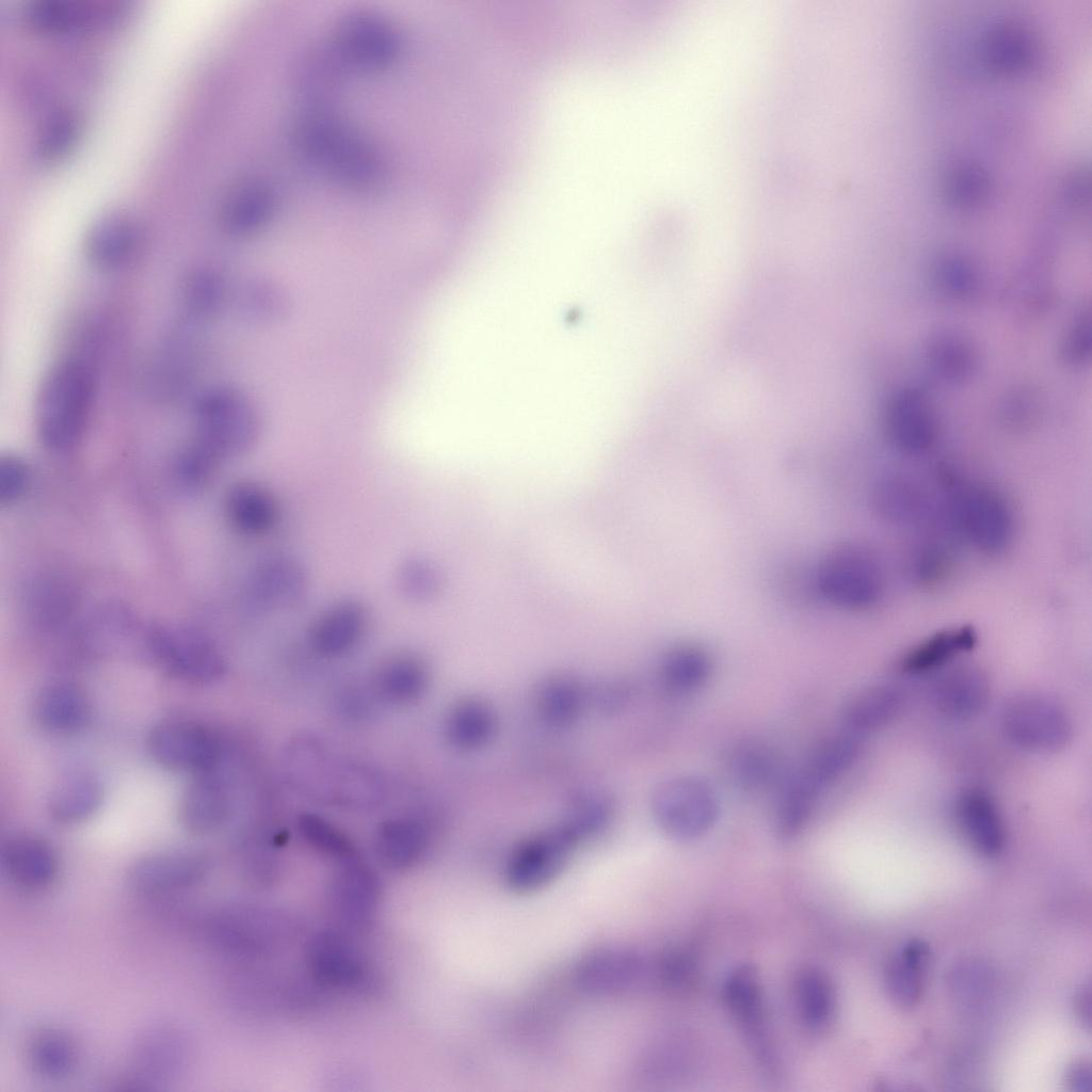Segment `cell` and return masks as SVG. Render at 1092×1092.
I'll use <instances>...</instances> for the list:
<instances>
[{"label":"cell","mask_w":1092,"mask_h":1092,"mask_svg":"<svg viewBox=\"0 0 1092 1092\" xmlns=\"http://www.w3.org/2000/svg\"><path fill=\"white\" fill-rule=\"evenodd\" d=\"M95 389L93 370L79 358H63L45 373L35 396L34 421L47 448L65 451L82 438Z\"/></svg>","instance_id":"1"},{"label":"cell","mask_w":1092,"mask_h":1092,"mask_svg":"<svg viewBox=\"0 0 1092 1092\" xmlns=\"http://www.w3.org/2000/svg\"><path fill=\"white\" fill-rule=\"evenodd\" d=\"M196 444L215 459L252 451L262 433L257 406L241 389L228 385L204 390L193 405Z\"/></svg>","instance_id":"2"},{"label":"cell","mask_w":1092,"mask_h":1092,"mask_svg":"<svg viewBox=\"0 0 1092 1092\" xmlns=\"http://www.w3.org/2000/svg\"><path fill=\"white\" fill-rule=\"evenodd\" d=\"M816 587L833 607L863 612L882 598L884 576L871 550L847 542L832 547L822 557L816 572Z\"/></svg>","instance_id":"3"},{"label":"cell","mask_w":1092,"mask_h":1092,"mask_svg":"<svg viewBox=\"0 0 1092 1092\" xmlns=\"http://www.w3.org/2000/svg\"><path fill=\"white\" fill-rule=\"evenodd\" d=\"M651 809L670 837L692 840L706 834L719 817V801L705 780L693 775L668 778L654 789Z\"/></svg>","instance_id":"4"},{"label":"cell","mask_w":1092,"mask_h":1092,"mask_svg":"<svg viewBox=\"0 0 1092 1092\" xmlns=\"http://www.w3.org/2000/svg\"><path fill=\"white\" fill-rule=\"evenodd\" d=\"M192 1059L187 1033L170 1023L145 1027L132 1043L124 1085L128 1089L152 1090L182 1075Z\"/></svg>","instance_id":"5"},{"label":"cell","mask_w":1092,"mask_h":1092,"mask_svg":"<svg viewBox=\"0 0 1092 1092\" xmlns=\"http://www.w3.org/2000/svg\"><path fill=\"white\" fill-rule=\"evenodd\" d=\"M949 513L958 532L981 552H1001L1012 540L1011 508L992 486L979 483L960 488L950 500Z\"/></svg>","instance_id":"6"},{"label":"cell","mask_w":1092,"mask_h":1092,"mask_svg":"<svg viewBox=\"0 0 1092 1092\" xmlns=\"http://www.w3.org/2000/svg\"><path fill=\"white\" fill-rule=\"evenodd\" d=\"M1002 729L1015 745L1034 752H1056L1069 744L1073 726L1065 709L1037 692L1011 697L1001 713Z\"/></svg>","instance_id":"7"},{"label":"cell","mask_w":1092,"mask_h":1092,"mask_svg":"<svg viewBox=\"0 0 1092 1092\" xmlns=\"http://www.w3.org/2000/svg\"><path fill=\"white\" fill-rule=\"evenodd\" d=\"M154 660L170 675L191 684H208L226 670L224 657L203 633L180 626H155L146 637Z\"/></svg>","instance_id":"8"},{"label":"cell","mask_w":1092,"mask_h":1092,"mask_svg":"<svg viewBox=\"0 0 1092 1092\" xmlns=\"http://www.w3.org/2000/svg\"><path fill=\"white\" fill-rule=\"evenodd\" d=\"M146 743L157 765L192 775L215 771L222 753L220 739L212 729L184 719H168L155 724Z\"/></svg>","instance_id":"9"},{"label":"cell","mask_w":1092,"mask_h":1092,"mask_svg":"<svg viewBox=\"0 0 1092 1092\" xmlns=\"http://www.w3.org/2000/svg\"><path fill=\"white\" fill-rule=\"evenodd\" d=\"M579 840L561 821L523 840L507 864L509 885L518 892L544 886L565 866Z\"/></svg>","instance_id":"10"},{"label":"cell","mask_w":1092,"mask_h":1092,"mask_svg":"<svg viewBox=\"0 0 1092 1092\" xmlns=\"http://www.w3.org/2000/svg\"><path fill=\"white\" fill-rule=\"evenodd\" d=\"M209 870L210 861L199 851H155L138 857L128 866L125 883L139 895H168L198 885Z\"/></svg>","instance_id":"11"},{"label":"cell","mask_w":1092,"mask_h":1092,"mask_svg":"<svg viewBox=\"0 0 1092 1092\" xmlns=\"http://www.w3.org/2000/svg\"><path fill=\"white\" fill-rule=\"evenodd\" d=\"M247 589L255 609L264 613L291 611L300 608L308 598L310 577L296 557L275 551L256 563Z\"/></svg>","instance_id":"12"},{"label":"cell","mask_w":1092,"mask_h":1092,"mask_svg":"<svg viewBox=\"0 0 1092 1092\" xmlns=\"http://www.w3.org/2000/svg\"><path fill=\"white\" fill-rule=\"evenodd\" d=\"M370 623L366 604L356 597L336 600L315 621L309 644L319 655L339 657L354 649L365 638Z\"/></svg>","instance_id":"13"},{"label":"cell","mask_w":1092,"mask_h":1092,"mask_svg":"<svg viewBox=\"0 0 1092 1092\" xmlns=\"http://www.w3.org/2000/svg\"><path fill=\"white\" fill-rule=\"evenodd\" d=\"M92 702L85 691L70 681L43 686L31 703V716L43 730L53 735H74L92 720Z\"/></svg>","instance_id":"14"},{"label":"cell","mask_w":1092,"mask_h":1092,"mask_svg":"<svg viewBox=\"0 0 1092 1092\" xmlns=\"http://www.w3.org/2000/svg\"><path fill=\"white\" fill-rule=\"evenodd\" d=\"M141 240L139 222L129 213L112 211L98 218L86 231L84 254L96 269L118 270L133 258Z\"/></svg>","instance_id":"15"},{"label":"cell","mask_w":1092,"mask_h":1092,"mask_svg":"<svg viewBox=\"0 0 1092 1092\" xmlns=\"http://www.w3.org/2000/svg\"><path fill=\"white\" fill-rule=\"evenodd\" d=\"M1 860L11 881L27 890L48 888L59 871L58 856L52 846L31 833L11 836L2 847Z\"/></svg>","instance_id":"16"},{"label":"cell","mask_w":1092,"mask_h":1092,"mask_svg":"<svg viewBox=\"0 0 1092 1092\" xmlns=\"http://www.w3.org/2000/svg\"><path fill=\"white\" fill-rule=\"evenodd\" d=\"M956 822L965 840L981 855L993 857L1005 847L1006 830L994 799L980 788L964 790L954 805Z\"/></svg>","instance_id":"17"},{"label":"cell","mask_w":1092,"mask_h":1092,"mask_svg":"<svg viewBox=\"0 0 1092 1092\" xmlns=\"http://www.w3.org/2000/svg\"><path fill=\"white\" fill-rule=\"evenodd\" d=\"M884 433L897 450L918 454L935 440L936 428L925 400L915 391L897 394L884 416Z\"/></svg>","instance_id":"18"},{"label":"cell","mask_w":1092,"mask_h":1092,"mask_svg":"<svg viewBox=\"0 0 1092 1092\" xmlns=\"http://www.w3.org/2000/svg\"><path fill=\"white\" fill-rule=\"evenodd\" d=\"M990 697V681L979 668L961 664L947 669L935 681L933 701L944 716L964 720L979 714Z\"/></svg>","instance_id":"19"},{"label":"cell","mask_w":1092,"mask_h":1092,"mask_svg":"<svg viewBox=\"0 0 1092 1092\" xmlns=\"http://www.w3.org/2000/svg\"><path fill=\"white\" fill-rule=\"evenodd\" d=\"M225 510L231 526L246 536H263L280 520V505L270 488L254 480H241L230 486Z\"/></svg>","instance_id":"20"},{"label":"cell","mask_w":1092,"mask_h":1092,"mask_svg":"<svg viewBox=\"0 0 1092 1092\" xmlns=\"http://www.w3.org/2000/svg\"><path fill=\"white\" fill-rule=\"evenodd\" d=\"M215 771L193 775L178 803V820L189 833L202 835L216 830L229 813V798Z\"/></svg>","instance_id":"21"},{"label":"cell","mask_w":1092,"mask_h":1092,"mask_svg":"<svg viewBox=\"0 0 1092 1092\" xmlns=\"http://www.w3.org/2000/svg\"><path fill=\"white\" fill-rule=\"evenodd\" d=\"M871 501L882 519L898 526H915L925 521L930 513L926 491L903 475L881 478L873 487Z\"/></svg>","instance_id":"22"},{"label":"cell","mask_w":1092,"mask_h":1092,"mask_svg":"<svg viewBox=\"0 0 1092 1092\" xmlns=\"http://www.w3.org/2000/svg\"><path fill=\"white\" fill-rule=\"evenodd\" d=\"M902 691L892 684H877L851 695L841 710L842 722L856 736L885 727L900 713Z\"/></svg>","instance_id":"23"},{"label":"cell","mask_w":1092,"mask_h":1092,"mask_svg":"<svg viewBox=\"0 0 1092 1092\" xmlns=\"http://www.w3.org/2000/svg\"><path fill=\"white\" fill-rule=\"evenodd\" d=\"M103 800V787L90 772H74L63 777L51 790L47 808L59 823L75 824L91 818Z\"/></svg>","instance_id":"24"},{"label":"cell","mask_w":1092,"mask_h":1092,"mask_svg":"<svg viewBox=\"0 0 1092 1092\" xmlns=\"http://www.w3.org/2000/svg\"><path fill=\"white\" fill-rule=\"evenodd\" d=\"M497 729V718L491 704L480 697L469 696L455 703L446 719V736L449 742L464 751H475L487 745Z\"/></svg>","instance_id":"25"},{"label":"cell","mask_w":1092,"mask_h":1092,"mask_svg":"<svg viewBox=\"0 0 1092 1092\" xmlns=\"http://www.w3.org/2000/svg\"><path fill=\"white\" fill-rule=\"evenodd\" d=\"M929 960V946L919 940L910 941L890 959L885 969V986L896 1006L908 1009L919 1001Z\"/></svg>","instance_id":"26"},{"label":"cell","mask_w":1092,"mask_h":1092,"mask_svg":"<svg viewBox=\"0 0 1092 1092\" xmlns=\"http://www.w3.org/2000/svg\"><path fill=\"white\" fill-rule=\"evenodd\" d=\"M858 736L844 733L820 743L794 775L798 781L819 794L821 789L838 778L855 760Z\"/></svg>","instance_id":"27"},{"label":"cell","mask_w":1092,"mask_h":1092,"mask_svg":"<svg viewBox=\"0 0 1092 1092\" xmlns=\"http://www.w3.org/2000/svg\"><path fill=\"white\" fill-rule=\"evenodd\" d=\"M976 641V632L970 626H958L937 631L904 655L901 660V669L910 674L937 670L957 655L971 649Z\"/></svg>","instance_id":"28"},{"label":"cell","mask_w":1092,"mask_h":1092,"mask_svg":"<svg viewBox=\"0 0 1092 1092\" xmlns=\"http://www.w3.org/2000/svg\"><path fill=\"white\" fill-rule=\"evenodd\" d=\"M375 844L384 864L396 869L406 868L423 854L428 833L423 824L414 818H391L379 826Z\"/></svg>","instance_id":"29"},{"label":"cell","mask_w":1092,"mask_h":1092,"mask_svg":"<svg viewBox=\"0 0 1092 1092\" xmlns=\"http://www.w3.org/2000/svg\"><path fill=\"white\" fill-rule=\"evenodd\" d=\"M30 1066L47 1079H62L77 1064V1047L69 1034L59 1028L47 1027L36 1031L28 1044Z\"/></svg>","instance_id":"30"},{"label":"cell","mask_w":1092,"mask_h":1092,"mask_svg":"<svg viewBox=\"0 0 1092 1092\" xmlns=\"http://www.w3.org/2000/svg\"><path fill=\"white\" fill-rule=\"evenodd\" d=\"M424 661L413 654H398L381 664L375 675L378 692L394 702H413L429 685Z\"/></svg>","instance_id":"31"},{"label":"cell","mask_w":1092,"mask_h":1092,"mask_svg":"<svg viewBox=\"0 0 1092 1092\" xmlns=\"http://www.w3.org/2000/svg\"><path fill=\"white\" fill-rule=\"evenodd\" d=\"M724 994L734 1015L752 1035L753 1041L767 1058V1048L762 1038V1005L758 980L754 970L746 965L739 966L729 973L725 981Z\"/></svg>","instance_id":"32"},{"label":"cell","mask_w":1092,"mask_h":1092,"mask_svg":"<svg viewBox=\"0 0 1092 1092\" xmlns=\"http://www.w3.org/2000/svg\"><path fill=\"white\" fill-rule=\"evenodd\" d=\"M537 712L546 722L565 726L575 722L582 712L584 691L580 682L566 674L544 678L535 690Z\"/></svg>","instance_id":"33"},{"label":"cell","mask_w":1092,"mask_h":1092,"mask_svg":"<svg viewBox=\"0 0 1092 1092\" xmlns=\"http://www.w3.org/2000/svg\"><path fill=\"white\" fill-rule=\"evenodd\" d=\"M333 892L339 914L349 921L359 922L373 910L378 881L368 868L351 863L336 876Z\"/></svg>","instance_id":"34"},{"label":"cell","mask_w":1092,"mask_h":1092,"mask_svg":"<svg viewBox=\"0 0 1092 1092\" xmlns=\"http://www.w3.org/2000/svg\"><path fill=\"white\" fill-rule=\"evenodd\" d=\"M711 672L709 653L696 643H680L664 655L661 662V679L668 690L688 693L700 688Z\"/></svg>","instance_id":"35"},{"label":"cell","mask_w":1092,"mask_h":1092,"mask_svg":"<svg viewBox=\"0 0 1092 1092\" xmlns=\"http://www.w3.org/2000/svg\"><path fill=\"white\" fill-rule=\"evenodd\" d=\"M310 964L323 981L351 984L360 977V962L351 946L335 934H321L310 945Z\"/></svg>","instance_id":"36"},{"label":"cell","mask_w":1092,"mask_h":1092,"mask_svg":"<svg viewBox=\"0 0 1092 1092\" xmlns=\"http://www.w3.org/2000/svg\"><path fill=\"white\" fill-rule=\"evenodd\" d=\"M729 769L735 782L750 790L771 787L781 780L782 774L777 755L760 743L738 746L730 757Z\"/></svg>","instance_id":"37"},{"label":"cell","mask_w":1092,"mask_h":1092,"mask_svg":"<svg viewBox=\"0 0 1092 1092\" xmlns=\"http://www.w3.org/2000/svg\"><path fill=\"white\" fill-rule=\"evenodd\" d=\"M94 7L73 0H35L26 9L27 23L44 32H65L92 25Z\"/></svg>","instance_id":"38"},{"label":"cell","mask_w":1092,"mask_h":1092,"mask_svg":"<svg viewBox=\"0 0 1092 1092\" xmlns=\"http://www.w3.org/2000/svg\"><path fill=\"white\" fill-rule=\"evenodd\" d=\"M613 806L611 798L605 792L585 791L572 800L562 822L581 841L608 828L613 818Z\"/></svg>","instance_id":"39"},{"label":"cell","mask_w":1092,"mask_h":1092,"mask_svg":"<svg viewBox=\"0 0 1092 1092\" xmlns=\"http://www.w3.org/2000/svg\"><path fill=\"white\" fill-rule=\"evenodd\" d=\"M834 991L830 979L817 969H807L798 982V1005L804 1024L812 1030L825 1029L834 1015Z\"/></svg>","instance_id":"40"},{"label":"cell","mask_w":1092,"mask_h":1092,"mask_svg":"<svg viewBox=\"0 0 1092 1092\" xmlns=\"http://www.w3.org/2000/svg\"><path fill=\"white\" fill-rule=\"evenodd\" d=\"M639 966V960L632 954L603 952L587 960L582 965L581 979L596 991H619L636 979Z\"/></svg>","instance_id":"41"},{"label":"cell","mask_w":1092,"mask_h":1092,"mask_svg":"<svg viewBox=\"0 0 1092 1092\" xmlns=\"http://www.w3.org/2000/svg\"><path fill=\"white\" fill-rule=\"evenodd\" d=\"M396 585L407 601L420 604L433 599L440 589L436 567L420 556H406L396 569Z\"/></svg>","instance_id":"42"},{"label":"cell","mask_w":1092,"mask_h":1092,"mask_svg":"<svg viewBox=\"0 0 1092 1092\" xmlns=\"http://www.w3.org/2000/svg\"><path fill=\"white\" fill-rule=\"evenodd\" d=\"M383 797V785L376 774L362 766L341 767L334 800L346 806L370 807Z\"/></svg>","instance_id":"43"},{"label":"cell","mask_w":1092,"mask_h":1092,"mask_svg":"<svg viewBox=\"0 0 1092 1092\" xmlns=\"http://www.w3.org/2000/svg\"><path fill=\"white\" fill-rule=\"evenodd\" d=\"M303 838L319 851L351 862L355 856V847L351 839L333 823L314 813H303L298 820Z\"/></svg>","instance_id":"44"},{"label":"cell","mask_w":1092,"mask_h":1092,"mask_svg":"<svg viewBox=\"0 0 1092 1092\" xmlns=\"http://www.w3.org/2000/svg\"><path fill=\"white\" fill-rule=\"evenodd\" d=\"M182 294L187 311L192 316L206 318L219 310L223 303L225 286L215 273L198 271L187 279Z\"/></svg>","instance_id":"45"},{"label":"cell","mask_w":1092,"mask_h":1092,"mask_svg":"<svg viewBox=\"0 0 1092 1092\" xmlns=\"http://www.w3.org/2000/svg\"><path fill=\"white\" fill-rule=\"evenodd\" d=\"M80 129L79 116L69 110L54 113L45 124L37 141L38 156L54 160L74 144Z\"/></svg>","instance_id":"46"},{"label":"cell","mask_w":1092,"mask_h":1092,"mask_svg":"<svg viewBox=\"0 0 1092 1092\" xmlns=\"http://www.w3.org/2000/svg\"><path fill=\"white\" fill-rule=\"evenodd\" d=\"M29 481V469L20 459L6 455L0 461V500L13 502L25 491Z\"/></svg>","instance_id":"47"},{"label":"cell","mask_w":1092,"mask_h":1092,"mask_svg":"<svg viewBox=\"0 0 1092 1092\" xmlns=\"http://www.w3.org/2000/svg\"><path fill=\"white\" fill-rule=\"evenodd\" d=\"M947 564V555L943 548L929 545L915 555L912 573L918 580L929 581L940 577Z\"/></svg>","instance_id":"48"},{"label":"cell","mask_w":1092,"mask_h":1092,"mask_svg":"<svg viewBox=\"0 0 1092 1092\" xmlns=\"http://www.w3.org/2000/svg\"><path fill=\"white\" fill-rule=\"evenodd\" d=\"M1066 1082L1073 1091L1090 1092L1092 1090L1090 1064L1083 1060L1073 1062L1066 1071Z\"/></svg>","instance_id":"49"},{"label":"cell","mask_w":1092,"mask_h":1092,"mask_svg":"<svg viewBox=\"0 0 1092 1092\" xmlns=\"http://www.w3.org/2000/svg\"><path fill=\"white\" fill-rule=\"evenodd\" d=\"M1090 1006H1091V987L1088 983L1082 985L1075 995L1074 998V1010L1081 1022L1088 1028L1090 1027Z\"/></svg>","instance_id":"50"}]
</instances>
